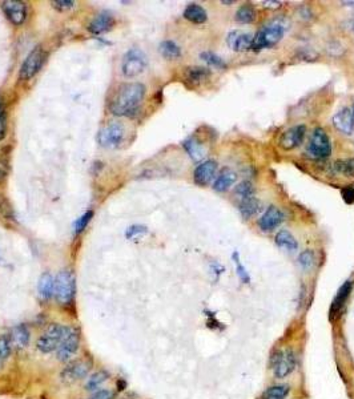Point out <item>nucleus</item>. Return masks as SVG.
Here are the masks:
<instances>
[{
	"instance_id": "obj_1",
	"label": "nucleus",
	"mask_w": 354,
	"mask_h": 399,
	"mask_svg": "<svg viewBox=\"0 0 354 399\" xmlns=\"http://www.w3.org/2000/svg\"><path fill=\"white\" fill-rule=\"evenodd\" d=\"M145 96L141 83H124L116 89L110 101V111L115 116H129L137 110Z\"/></svg>"
},
{
	"instance_id": "obj_2",
	"label": "nucleus",
	"mask_w": 354,
	"mask_h": 399,
	"mask_svg": "<svg viewBox=\"0 0 354 399\" xmlns=\"http://www.w3.org/2000/svg\"><path fill=\"white\" fill-rule=\"evenodd\" d=\"M69 328L71 326L61 325V323H51L39 335V338L36 341V349L42 354H51L56 351L67 333L69 332Z\"/></svg>"
},
{
	"instance_id": "obj_3",
	"label": "nucleus",
	"mask_w": 354,
	"mask_h": 399,
	"mask_svg": "<svg viewBox=\"0 0 354 399\" xmlns=\"http://www.w3.org/2000/svg\"><path fill=\"white\" fill-rule=\"evenodd\" d=\"M285 28L287 27L281 20H273V22L268 23L267 26L262 27L253 38L252 48L256 49V51L272 48L273 45H276L282 39L284 35H285Z\"/></svg>"
},
{
	"instance_id": "obj_4",
	"label": "nucleus",
	"mask_w": 354,
	"mask_h": 399,
	"mask_svg": "<svg viewBox=\"0 0 354 399\" xmlns=\"http://www.w3.org/2000/svg\"><path fill=\"white\" fill-rule=\"evenodd\" d=\"M76 294V277L71 269H63L55 277L54 297L60 305H71Z\"/></svg>"
},
{
	"instance_id": "obj_5",
	"label": "nucleus",
	"mask_w": 354,
	"mask_h": 399,
	"mask_svg": "<svg viewBox=\"0 0 354 399\" xmlns=\"http://www.w3.org/2000/svg\"><path fill=\"white\" fill-rule=\"evenodd\" d=\"M148 60L144 52L138 48H131L122 58L121 72L126 78H136L145 71Z\"/></svg>"
},
{
	"instance_id": "obj_6",
	"label": "nucleus",
	"mask_w": 354,
	"mask_h": 399,
	"mask_svg": "<svg viewBox=\"0 0 354 399\" xmlns=\"http://www.w3.org/2000/svg\"><path fill=\"white\" fill-rule=\"evenodd\" d=\"M45 60H47V52L42 47H35L32 51L29 52L26 60L23 61L19 72L20 80H31L42 69Z\"/></svg>"
},
{
	"instance_id": "obj_7",
	"label": "nucleus",
	"mask_w": 354,
	"mask_h": 399,
	"mask_svg": "<svg viewBox=\"0 0 354 399\" xmlns=\"http://www.w3.org/2000/svg\"><path fill=\"white\" fill-rule=\"evenodd\" d=\"M81 342V334L80 330L78 328H69V332L64 337L63 342L56 350V359L59 362H69L72 358L78 354L79 349H80Z\"/></svg>"
},
{
	"instance_id": "obj_8",
	"label": "nucleus",
	"mask_w": 354,
	"mask_h": 399,
	"mask_svg": "<svg viewBox=\"0 0 354 399\" xmlns=\"http://www.w3.org/2000/svg\"><path fill=\"white\" fill-rule=\"evenodd\" d=\"M308 155L313 158H326L332 153V141L322 128H315L308 144Z\"/></svg>"
},
{
	"instance_id": "obj_9",
	"label": "nucleus",
	"mask_w": 354,
	"mask_h": 399,
	"mask_svg": "<svg viewBox=\"0 0 354 399\" xmlns=\"http://www.w3.org/2000/svg\"><path fill=\"white\" fill-rule=\"evenodd\" d=\"M91 370V364L87 359H75L69 360L63 369H61L59 378L65 385H72L79 380L88 377Z\"/></svg>"
},
{
	"instance_id": "obj_10",
	"label": "nucleus",
	"mask_w": 354,
	"mask_h": 399,
	"mask_svg": "<svg viewBox=\"0 0 354 399\" xmlns=\"http://www.w3.org/2000/svg\"><path fill=\"white\" fill-rule=\"evenodd\" d=\"M124 126L119 122H112L110 125H107L105 128L101 129L99 133V142L101 147L105 148H116L121 144L122 139H124Z\"/></svg>"
},
{
	"instance_id": "obj_11",
	"label": "nucleus",
	"mask_w": 354,
	"mask_h": 399,
	"mask_svg": "<svg viewBox=\"0 0 354 399\" xmlns=\"http://www.w3.org/2000/svg\"><path fill=\"white\" fill-rule=\"evenodd\" d=\"M2 10L7 19L12 23L13 26H22L26 22L27 17V6L23 2L17 0H7L2 4Z\"/></svg>"
},
{
	"instance_id": "obj_12",
	"label": "nucleus",
	"mask_w": 354,
	"mask_h": 399,
	"mask_svg": "<svg viewBox=\"0 0 354 399\" xmlns=\"http://www.w3.org/2000/svg\"><path fill=\"white\" fill-rule=\"evenodd\" d=\"M305 133L306 126L304 124H298V125L287 129L280 137V147L285 151L297 148L303 144L304 139H305Z\"/></svg>"
},
{
	"instance_id": "obj_13",
	"label": "nucleus",
	"mask_w": 354,
	"mask_h": 399,
	"mask_svg": "<svg viewBox=\"0 0 354 399\" xmlns=\"http://www.w3.org/2000/svg\"><path fill=\"white\" fill-rule=\"evenodd\" d=\"M217 171V162L213 160H206L197 165L193 172V181L200 187L209 185L210 181L215 178Z\"/></svg>"
},
{
	"instance_id": "obj_14",
	"label": "nucleus",
	"mask_w": 354,
	"mask_h": 399,
	"mask_svg": "<svg viewBox=\"0 0 354 399\" xmlns=\"http://www.w3.org/2000/svg\"><path fill=\"white\" fill-rule=\"evenodd\" d=\"M284 221V213L277 206H269L258 220V226L262 232H272Z\"/></svg>"
},
{
	"instance_id": "obj_15",
	"label": "nucleus",
	"mask_w": 354,
	"mask_h": 399,
	"mask_svg": "<svg viewBox=\"0 0 354 399\" xmlns=\"http://www.w3.org/2000/svg\"><path fill=\"white\" fill-rule=\"evenodd\" d=\"M113 24H115V17H113L112 13L108 12V11H103L91 20V23L88 24V31L94 35H100V33L110 31Z\"/></svg>"
},
{
	"instance_id": "obj_16",
	"label": "nucleus",
	"mask_w": 354,
	"mask_h": 399,
	"mask_svg": "<svg viewBox=\"0 0 354 399\" xmlns=\"http://www.w3.org/2000/svg\"><path fill=\"white\" fill-rule=\"evenodd\" d=\"M228 45L233 51L245 52L252 48L253 45V36L251 33L242 32V31H232L226 38Z\"/></svg>"
},
{
	"instance_id": "obj_17",
	"label": "nucleus",
	"mask_w": 354,
	"mask_h": 399,
	"mask_svg": "<svg viewBox=\"0 0 354 399\" xmlns=\"http://www.w3.org/2000/svg\"><path fill=\"white\" fill-rule=\"evenodd\" d=\"M332 122L338 132L344 133V135H350L354 129V119L353 115H351V110L344 108V110L338 111L332 117Z\"/></svg>"
},
{
	"instance_id": "obj_18",
	"label": "nucleus",
	"mask_w": 354,
	"mask_h": 399,
	"mask_svg": "<svg viewBox=\"0 0 354 399\" xmlns=\"http://www.w3.org/2000/svg\"><path fill=\"white\" fill-rule=\"evenodd\" d=\"M10 338L12 342V348L17 350H24L28 348L29 339H31V332L28 326L22 323V325L13 326L10 332Z\"/></svg>"
},
{
	"instance_id": "obj_19",
	"label": "nucleus",
	"mask_w": 354,
	"mask_h": 399,
	"mask_svg": "<svg viewBox=\"0 0 354 399\" xmlns=\"http://www.w3.org/2000/svg\"><path fill=\"white\" fill-rule=\"evenodd\" d=\"M351 289H353V281L350 280L344 282V285L340 287V290L337 292V296H335V298L333 299L332 306H330V316H332L333 318L337 317L338 314L342 312L345 303H346L349 296H350Z\"/></svg>"
},
{
	"instance_id": "obj_20",
	"label": "nucleus",
	"mask_w": 354,
	"mask_h": 399,
	"mask_svg": "<svg viewBox=\"0 0 354 399\" xmlns=\"http://www.w3.org/2000/svg\"><path fill=\"white\" fill-rule=\"evenodd\" d=\"M210 76V71L205 67H188L184 71V81L189 87H197Z\"/></svg>"
},
{
	"instance_id": "obj_21",
	"label": "nucleus",
	"mask_w": 354,
	"mask_h": 399,
	"mask_svg": "<svg viewBox=\"0 0 354 399\" xmlns=\"http://www.w3.org/2000/svg\"><path fill=\"white\" fill-rule=\"evenodd\" d=\"M294 367H296V355L292 350H288L287 353H284L282 359L276 365L273 373L277 378H285L294 370Z\"/></svg>"
},
{
	"instance_id": "obj_22",
	"label": "nucleus",
	"mask_w": 354,
	"mask_h": 399,
	"mask_svg": "<svg viewBox=\"0 0 354 399\" xmlns=\"http://www.w3.org/2000/svg\"><path fill=\"white\" fill-rule=\"evenodd\" d=\"M38 292L43 299H51L55 293V277L49 273H43L38 282Z\"/></svg>"
},
{
	"instance_id": "obj_23",
	"label": "nucleus",
	"mask_w": 354,
	"mask_h": 399,
	"mask_svg": "<svg viewBox=\"0 0 354 399\" xmlns=\"http://www.w3.org/2000/svg\"><path fill=\"white\" fill-rule=\"evenodd\" d=\"M237 181V174L233 172L232 169H222L221 173L219 174V177L216 178L215 184H213V189L216 192H225L229 188L232 187L233 184Z\"/></svg>"
},
{
	"instance_id": "obj_24",
	"label": "nucleus",
	"mask_w": 354,
	"mask_h": 399,
	"mask_svg": "<svg viewBox=\"0 0 354 399\" xmlns=\"http://www.w3.org/2000/svg\"><path fill=\"white\" fill-rule=\"evenodd\" d=\"M184 17L194 24H203L208 20V13L200 4L192 3L184 11Z\"/></svg>"
},
{
	"instance_id": "obj_25",
	"label": "nucleus",
	"mask_w": 354,
	"mask_h": 399,
	"mask_svg": "<svg viewBox=\"0 0 354 399\" xmlns=\"http://www.w3.org/2000/svg\"><path fill=\"white\" fill-rule=\"evenodd\" d=\"M108 379H110V373H108V371H95V373L91 374L90 377L87 378V380H85V390H87V391H92V393H96V391L101 390V386H103Z\"/></svg>"
},
{
	"instance_id": "obj_26",
	"label": "nucleus",
	"mask_w": 354,
	"mask_h": 399,
	"mask_svg": "<svg viewBox=\"0 0 354 399\" xmlns=\"http://www.w3.org/2000/svg\"><path fill=\"white\" fill-rule=\"evenodd\" d=\"M238 210L241 213V216L245 220L251 219L260 210V201L255 196L248 197V198L241 199V203L238 205Z\"/></svg>"
},
{
	"instance_id": "obj_27",
	"label": "nucleus",
	"mask_w": 354,
	"mask_h": 399,
	"mask_svg": "<svg viewBox=\"0 0 354 399\" xmlns=\"http://www.w3.org/2000/svg\"><path fill=\"white\" fill-rule=\"evenodd\" d=\"M183 147L188 152V155L193 158L194 161H199L204 157L205 149H204L203 144L197 139H194V137H189V139L185 140L183 142Z\"/></svg>"
},
{
	"instance_id": "obj_28",
	"label": "nucleus",
	"mask_w": 354,
	"mask_h": 399,
	"mask_svg": "<svg viewBox=\"0 0 354 399\" xmlns=\"http://www.w3.org/2000/svg\"><path fill=\"white\" fill-rule=\"evenodd\" d=\"M276 244L277 246L287 249L289 251H294L298 249V242L288 230H280V232L277 233Z\"/></svg>"
},
{
	"instance_id": "obj_29",
	"label": "nucleus",
	"mask_w": 354,
	"mask_h": 399,
	"mask_svg": "<svg viewBox=\"0 0 354 399\" xmlns=\"http://www.w3.org/2000/svg\"><path fill=\"white\" fill-rule=\"evenodd\" d=\"M158 51L165 59H169V60H173V59L181 56V48L172 40H164L158 47Z\"/></svg>"
},
{
	"instance_id": "obj_30",
	"label": "nucleus",
	"mask_w": 354,
	"mask_h": 399,
	"mask_svg": "<svg viewBox=\"0 0 354 399\" xmlns=\"http://www.w3.org/2000/svg\"><path fill=\"white\" fill-rule=\"evenodd\" d=\"M256 19V10L252 4H244L236 12V22L241 24H249Z\"/></svg>"
},
{
	"instance_id": "obj_31",
	"label": "nucleus",
	"mask_w": 354,
	"mask_h": 399,
	"mask_svg": "<svg viewBox=\"0 0 354 399\" xmlns=\"http://www.w3.org/2000/svg\"><path fill=\"white\" fill-rule=\"evenodd\" d=\"M333 168L337 173L346 176V177H354V157L345 158V160H337L333 164Z\"/></svg>"
},
{
	"instance_id": "obj_32",
	"label": "nucleus",
	"mask_w": 354,
	"mask_h": 399,
	"mask_svg": "<svg viewBox=\"0 0 354 399\" xmlns=\"http://www.w3.org/2000/svg\"><path fill=\"white\" fill-rule=\"evenodd\" d=\"M290 389L287 385H280V386H272L267 390L262 395L264 399H284L287 398Z\"/></svg>"
},
{
	"instance_id": "obj_33",
	"label": "nucleus",
	"mask_w": 354,
	"mask_h": 399,
	"mask_svg": "<svg viewBox=\"0 0 354 399\" xmlns=\"http://www.w3.org/2000/svg\"><path fill=\"white\" fill-rule=\"evenodd\" d=\"M200 58L203 59L205 63H208L209 65H212V67L217 68V69H225L226 68L225 61L222 60V59L220 58L219 55H216V53H213V52H210V51L201 52V53H200Z\"/></svg>"
},
{
	"instance_id": "obj_34",
	"label": "nucleus",
	"mask_w": 354,
	"mask_h": 399,
	"mask_svg": "<svg viewBox=\"0 0 354 399\" xmlns=\"http://www.w3.org/2000/svg\"><path fill=\"white\" fill-rule=\"evenodd\" d=\"M12 342H11L10 334L0 335V360H4L10 358L12 353Z\"/></svg>"
},
{
	"instance_id": "obj_35",
	"label": "nucleus",
	"mask_w": 354,
	"mask_h": 399,
	"mask_svg": "<svg viewBox=\"0 0 354 399\" xmlns=\"http://www.w3.org/2000/svg\"><path fill=\"white\" fill-rule=\"evenodd\" d=\"M236 194L240 196V198H248L255 194V187L252 185L251 181H242L236 187Z\"/></svg>"
},
{
	"instance_id": "obj_36",
	"label": "nucleus",
	"mask_w": 354,
	"mask_h": 399,
	"mask_svg": "<svg viewBox=\"0 0 354 399\" xmlns=\"http://www.w3.org/2000/svg\"><path fill=\"white\" fill-rule=\"evenodd\" d=\"M233 262L236 265V273H237V277L242 281L244 283H249V274L246 271V269L244 267V265L240 262V258H238V253H233Z\"/></svg>"
},
{
	"instance_id": "obj_37",
	"label": "nucleus",
	"mask_w": 354,
	"mask_h": 399,
	"mask_svg": "<svg viewBox=\"0 0 354 399\" xmlns=\"http://www.w3.org/2000/svg\"><path fill=\"white\" fill-rule=\"evenodd\" d=\"M92 216H94V213L88 210V212L84 213L78 221L75 222V233H76V234H80V233H83L84 230H85V228H87V225L90 224Z\"/></svg>"
},
{
	"instance_id": "obj_38",
	"label": "nucleus",
	"mask_w": 354,
	"mask_h": 399,
	"mask_svg": "<svg viewBox=\"0 0 354 399\" xmlns=\"http://www.w3.org/2000/svg\"><path fill=\"white\" fill-rule=\"evenodd\" d=\"M298 264L303 269H310L314 264V253L312 250H304L298 257Z\"/></svg>"
},
{
	"instance_id": "obj_39",
	"label": "nucleus",
	"mask_w": 354,
	"mask_h": 399,
	"mask_svg": "<svg viewBox=\"0 0 354 399\" xmlns=\"http://www.w3.org/2000/svg\"><path fill=\"white\" fill-rule=\"evenodd\" d=\"M147 233H148V229L145 228V226L133 225V226H131V228L127 229L126 237L129 240H133V239H136V237H138V235L147 234Z\"/></svg>"
},
{
	"instance_id": "obj_40",
	"label": "nucleus",
	"mask_w": 354,
	"mask_h": 399,
	"mask_svg": "<svg viewBox=\"0 0 354 399\" xmlns=\"http://www.w3.org/2000/svg\"><path fill=\"white\" fill-rule=\"evenodd\" d=\"M75 2L72 0H55V2H51V6L54 8H56L58 11H67L71 10L75 7Z\"/></svg>"
},
{
	"instance_id": "obj_41",
	"label": "nucleus",
	"mask_w": 354,
	"mask_h": 399,
	"mask_svg": "<svg viewBox=\"0 0 354 399\" xmlns=\"http://www.w3.org/2000/svg\"><path fill=\"white\" fill-rule=\"evenodd\" d=\"M328 52H329V55L330 56H341L342 53L345 52V48H344V45L341 44V43H338V42H332L330 44L328 45Z\"/></svg>"
},
{
	"instance_id": "obj_42",
	"label": "nucleus",
	"mask_w": 354,
	"mask_h": 399,
	"mask_svg": "<svg viewBox=\"0 0 354 399\" xmlns=\"http://www.w3.org/2000/svg\"><path fill=\"white\" fill-rule=\"evenodd\" d=\"M88 399H113V393L110 389H101L92 394Z\"/></svg>"
},
{
	"instance_id": "obj_43",
	"label": "nucleus",
	"mask_w": 354,
	"mask_h": 399,
	"mask_svg": "<svg viewBox=\"0 0 354 399\" xmlns=\"http://www.w3.org/2000/svg\"><path fill=\"white\" fill-rule=\"evenodd\" d=\"M7 126H8V122H7V113L4 111L0 112V140H3L6 137L7 133Z\"/></svg>"
},
{
	"instance_id": "obj_44",
	"label": "nucleus",
	"mask_w": 354,
	"mask_h": 399,
	"mask_svg": "<svg viewBox=\"0 0 354 399\" xmlns=\"http://www.w3.org/2000/svg\"><path fill=\"white\" fill-rule=\"evenodd\" d=\"M342 197L348 204L354 203V185H350V187L345 188L342 190Z\"/></svg>"
},
{
	"instance_id": "obj_45",
	"label": "nucleus",
	"mask_w": 354,
	"mask_h": 399,
	"mask_svg": "<svg viewBox=\"0 0 354 399\" xmlns=\"http://www.w3.org/2000/svg\"><path fill=\"white\" fill-rule=\"evenodd\" d=\"M282 357H284L282 351H280V350L274 351L273 354H272V357H271V367H272V369H274V367H276V365L278 364V362H280L281 359H282Z\"/></svg>"
},
{
	"instance_id": "obj_46",
	"label": "nucleus",
	"mask_w": 354,
	"mask_h": 399,
	"mask_svg": "<svg viewBox=\"0 0 354 399\" xmlns=\"http://www.w3.org/2000/svg\"><path fill=\"white\" fill-rule=\"evenodd\" d=\"M342 6H349V7H354V2H342Z\"/></svg>"
},
{
	"instance_id": "obj_47",
	"label": "nucleus",
	"mask_w": 354,
	"mask_h": 399,
	"mask_svg": "<svg viewBox=\"0 0 354 399\" xmlns=\"http://www.w3.org/2000/svg\"><path fill=\"white\" fill-rule=\"evenodd\" d=\"M350 28H351V31L354 32V19L350 20Z\"/></svg>"
},
{
	"instance_id": "obj_48",
	"label": "nucleus",
	"mask_w": 354,
	"mask_h": 399,
	"mask_svg": "<svg viewBox=\"0 0 354 399\" xmlns=\"http://www.w3.org/2000/svg\"><path fill=\"white\" fill-rule=\"evenodd\" d=\"M3 178H4V172L2 171V169H0V181L3 180Z\"/></svg>"
},
{
	"instance_id": "obj_49",
	"label": "nucleus",
	"mask_w": 354,
	"mask_h": 399,
	"mask_svg": "<svg viewBox=\"0 0 354 399\" xmlns=\"http://www.w3.org/2000/svg\"><path fill=\"white\" fill-rule=\"evenodd\" d=\"M351 115H353V119H354V104H353V108H351Z\"/></svg>"
},
{
	"instance_id": "obj_50",
	"label": "nucleus",
	"mask_w": 354,
	"mask_h": 399,
	"mask_svg": "<svg viewBox=\"0 0 354 399\" xmlns=\"http://www.w3.org/2000/svg\"><path fill=\"white\" fill-rule=\"evenodd\" d=\"M3 111V106H2V100H0V112Z\"/></svg>"
}]
</instances>
